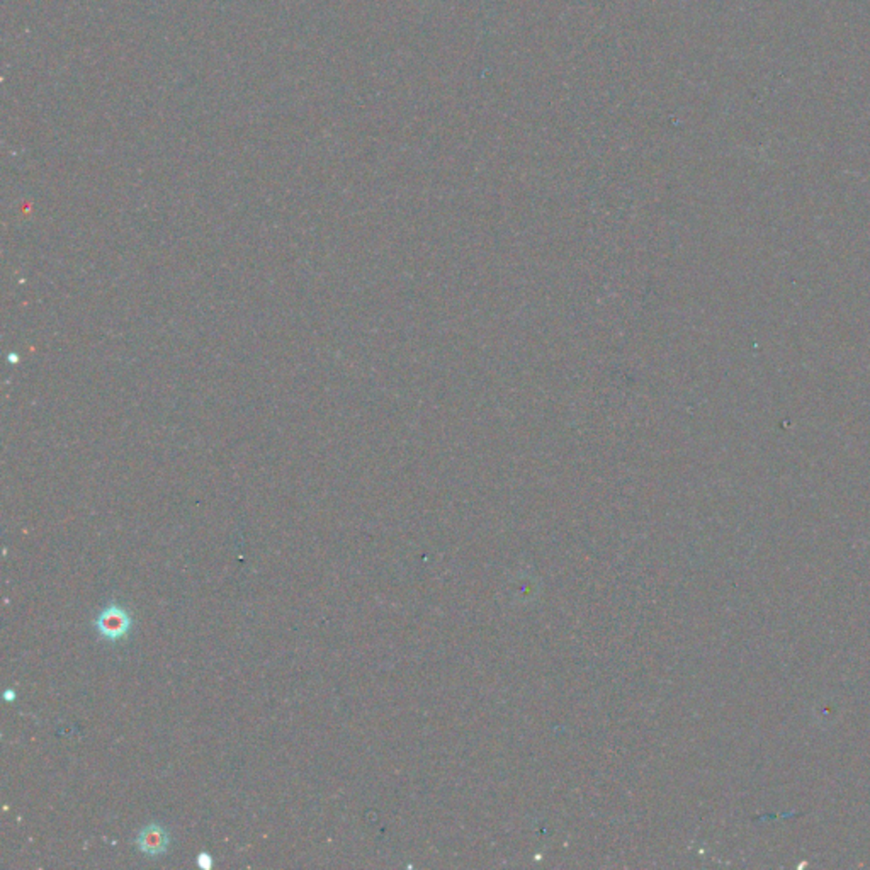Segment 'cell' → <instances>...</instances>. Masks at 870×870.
<instances>
[{"mask_svg": "<svg viewBox=\"0 0 870 870\" xmlns=\"http://www.w3.org/2000/svg\"><path fill=\"white\" fill-rule=\"evenodd\" d=\"M94 628L103 639H106L109 643H116L128 638V634L132 633L133 618L124 607L113 602L97 616V619L94 620Z\"/></svg>", "mask_w": 870, "mask_h": 870, "instance_id": "1", "label": "cell"}, {"mask_svg": "<svg viewBox=\"0 0 870 870\" xmlns=\"http://www.w3.org/2000/svg\"><path fill=\"white\" fill-rule=\"evenodd\" d=\"M134 845L146 858H159L169 852L171 835L160 823H150L140 830Z\"/></svg>", "mask_w": 870, "mask_h": 870, "instance_id": "2", "label": "cell"}, {"mask_svg": "<svg viewBox=\"0 0 870 870\" xmlns=\"http://www.w3.org/2000/svg\"><path fill=\"white\" fill-rule=\"evenodd\" d=\"M198 867L203 870H210L213 867V857L208 852H201L198 855Z\"/></svg>", "mask_w": 870, "mask_h": 870, "instance_id": "3", "label": "cell"}, {"mask_svg": "<svg viewBox=\"0 0 870 870\" xmlns=\"http://www.w3.org/2000/svg\"><path fill=\"white\" fill-rule=\"evenodd\" d=\"M2 697H4L5 702H14V700H15V690H13V688H7V690L4 692V696H2Z\"/></svg>", "mask_w": 870, "mask_h": 870, "instance_id": "4", "label": "cell"}]
</instances>
